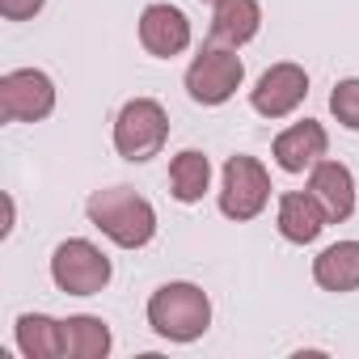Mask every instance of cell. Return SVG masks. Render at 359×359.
Returning a JSON list of instances; mask_svg holds the SVG:
<instances>
[{
  "label": "cell",
  "mask_w": 359,
  "mask_h": 359,
  "mask_svg": "<svg viewBox=\"0 0 359 359\" xmlns=\"http://www.w3.org/2000/svg\"><path fill=\"white\" fill-rule=\"evenodd\" d=\"M93 229H102L114 245L123 250H140L152 241L156 233V212L144 195H135L131 187H106V191H93L89 203H85Z\"/></svg>",
  "instance_id": "1"
},
{
  "label": "cell",
  "mask_w": 359,
  "mask_h": 359,
  "mask_svg": "<svg viewBox=\"0 0 359 359\" xmlns=\"http://www.w3.org/2000/svg\"><path fill=\"white\" fill-rule=\"evenodd\" d=\"M148 325L169 342H195L212 325V300L195 283H161L148 300Z\"/></svg>",
  "instance_id": "2"
},
{
  "label": "cell",
  "mask_w": 359,
  "mask_h": 359,
  "mask_svg": "<svg viewBox=\"0 0 359 359\" xmlns=\"http://www.w3.org/2000/svg\"><path fill=\"white\" fill-rule=\"evenodd\" d=\"M241 81H245V64L237 60V47L224 43L203 47L187 68V93L199 106H224L241 89Z\"/></svg>",
  "instance_id": "3"
},
{
  "label": "cell",
  "mask_w": 359,
  "mask_h": 359,
  "mask_svg": "<svg viewBox=\"0 0 359 359\" xmlns=\"http://www.w3.org/2000/svg\"><path fill=\"white\" fill-rule=\"evenodd\" d=\"M169 140V114L152 97H131L114 118V148L127 161H152Z\"/></svg>",
  "instance_id": "4"
},
{
  "label": "cell",
  "mask_w": 359,
  "mask_h": 359,
  "mask_svg": "<svg viewBox=\"0 0 359 359\" xmlns=\"http://www.w3.org/2000/svg\"><path fill=\"white\" fill-rule=\"evenodd\" d=\"M51 279L68 296H97L110 283V258L93 241H81V237L60 241L51 254Z\"/></svg>",
  "instance_id": "5"
},
{
  "label": "cell",
  "mask_w": 359,
  "mask_h": 359,
  "mask_svg": "<svg viewBox=\"0 0 359 359\" xmlns=\"http://www.w3.org/2000/svg\"><path fill=\"white\" fill-rule=\"evenodd\" d=\"M271 199V177L254 156H229L224 161V187H220V212L229 220H254Z\"/></svg>",
  "instance_id": "6"
},
{
  "label": "cell",
  "mask_w": 359,
  "mask_h": 359,
  "mask_svg": "<svg viewBox=\"0 0 359 359\" xmlns=\"http://www.w3.org/2000/svg\"><path fill=\"white\" fill-rule=\"evenodd\" d=\"M55 110V85L39 68H18L0 76V114L9 123H39Z\"/></svg>",
  "instance_id": "7"
},
{
  "label": "cell",
  "mask_w": 359,
  "mask_h": 359,
  "mask_svg": "<svg viewBox=\"0 0 359 359\" xmlns=\"http://www.w3.org/2000/svg\"><path fill=\"white\" fill-rule=\"evenodd\" d=\"M304 97H309V72L300 64H271L250 93V102L262 118H287Z\"/></svg>",
  "instance_id": "8"
},
{
  "label": "cell",
  "mask_w": 359,
  "mask_h": 359,
  "mask_svg": "<svg viewBox=\"0 0 359 359\" xmlns=\"http://www.w3.org/2000/svg\"><path fill=\"white\" fill-rule=\"evenodd\" d=\"M140 47L156 60H173L191 47V22L173 5H148L140 13Z\"/></svg>",
  "instance_id": "9"
},
{
  "label": "cell",
  "mask_w": 359,
  "mask_h": 359,
  "mask_svg": "<svg viewBox=\"0 0 359 359\" xmlns=\"http://www.w3.org/2000/svg\"><path fill=\"white\" fill-rule=\"evenodd\" d=\"M325 148H330L325 127L313 123V118H304V123H292L287 131H279V140H275V161H279V169H287V173H304V169H313V165L325 156Z\"/></svg>",
  "instance_id": "10"
},
{
  "label": "cell",
  "mask_w": 359,
  "mask_h": 359,
  "mask_svg": "<svg viewBox=\"0 0 359 359\" xmlns=\"http://www.w3.org/2000/svg\"><path fill=\"white\" fill-rule=\"evenodd\" d=\"M325 224H330V216H325V208L317 203L313 191H292V195L279 199V233H283V241L309 245V241L321 237Z\"/></svg>",
  "instance_id": "11"
},
{
  "label": "cell",
  "mask_w": 359,
  "mask_h": 359,
  "mask_svg": "<svg viewBox=\"0 0 359 359\" xmlns=\"http://www.w3.org/2000/svg\"><path fill=\"white\" fill-rule=\"evenodd\" d=\"M309 191L317 195V203L325 208V216H330L334 224L355 212V177H351V169L338 165V161H317V165H313Z\"/></svg>",
  "instance_id": "12"
},
{
  "label": "cell",
  "mask_w": 359,
  "mask_h": 359,
  "mask_svg": "<svg viewBox=\"0 0 359 359\" xmlns=\"http://www.w3.org/2000/svg\"><path fill=\"white\" fill-rule=\"evenodd\" d=\"M313 279L325 292H355L359 287V241H338L313 258Z\"/></svg>",
  "instance_id": "13"
},
{
  "label": "cell",
  "mask_w": 359,
  "mask_h": 359,
  "mask_svg": "<svg viewBox=\"0 0 359 359\" xmlns=\"http://www.w3.org/2000/svg\"><path fill=\"white\" fill-rule=\"evenodd\" d=\"M262 26V9L258 0H216V13H212V39L224 47H241L258 34Z\"/></svg>",
  "instance_id": "14"
},
{
  "label": "cell",
  "mask_w": 359,
  "mask_h": 359,
  "mask_svg": "<svg viewBox=\"0 0 359 359\" xmlns=\"http://www.w3.org/2000/svg\"><path fill=\"white\" fill-rule=\"evenodd\" d=\"M169 187L177 203H199L212 187V161L199 148H187L169 161Z\"/></svg>",
  "instance_id": "15"
},
{
  "label": "cell",
  "mask_w": 359,
  "mask_h": 359,
  "mask_svg": "<svg viewBox=\"0 0 359 359\" xmlns=\"http://www.w3.org/2000/svg\"><path fill=\"white\" fill-rule=\"evenodd\" d=\"M18 346L30 359H60L64 355V321L47 313H22L18 317Z\"/></svg>",
  "instance_id": "16"
},
{
  "label": "cell",
  "mask_w": 359,
  "mask_h": 359,
  "mask_svg": "<svg viewBox=\"0 0 359 359\" xmlns=\"http://www.w3.org/2000/svg\"><path fill=\"white\" fill-rule=\"evenodd\" d=\"M110 351V325L102 317H68L64 321V355L72 359H102Z\"/></svg>",
  "instance_id": "17"
},
{
  "label": "cell",
  "mask_w": 359,
  "mask_h": 359,
  "mask_svg": "<svg viewBox=\"0 0 359 359\" xmlns=\"http://www.w3.org/2000/svg\"><path fill=\"white\" fill-rule=\"evenodd\" d=\"M330 110H334V118H338L346 131H359V76L334 85V93H330Z\"/></svg>",
  "instance_id": "18"
},
{
  "label": "cell",
  "mask_w": 359,
  "mask_h": 359,
  "mask_svg": "<svg viewBox=\"0 0 359 359\" xmlns=\"http://www.w3.org/2000/svg\"><path fill=\"white\" fill-rule=\"evenodd\" d=\"M43 9V0H0V13H5L9 22H26Z\"/></svg>",
  "instance_id": "19"
}]
</instances>
